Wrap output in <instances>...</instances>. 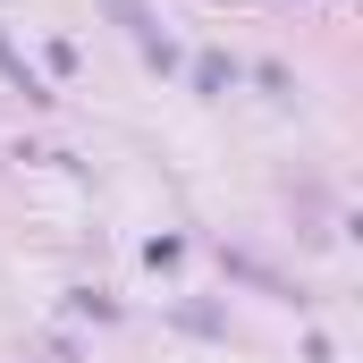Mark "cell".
<instances>
[{
    "instance_id": "obj_1",
    "label": "cell",
    "mask_w": 363,
    "mask_h": 363,
    "mask_svg": "<svg viewBox=\"0 0 363 363\" xmlns=\"http://www.w3.org/2000/svg\"><path fill=\"white\" fill-rule=\"evenodd\" d=\"M101 9H110V17H118V26H127V34H135V43H144L152 60H161V68L178 60V51H169V34H161V17H152L144 0H101Z\"/></svg>"
},
{
    "instance_id": "obj_2",
    "label": "cell",
    "mask_w": 363,
    "mask_h": 363,
    "mask_svg": "<svg viewBox=\"0 0 363 363\" xmlns=\"http://www.w3.org/2000/svg\"><path fill=\"white\" fill-rule=\"evenodd\" d=\"M0 77H9V85L26 93V101H51V93H43V77L26 68V51H9V34H0Z\"/></svg>"
},
{
    "instance_id": "obj_3",
    "label": "cell",
    "mask_w": 363,
    "mask_h": 363,
    "mask_svg": "<svg viewBox=\"0 0 363 363\" xmlns=\"http://www.w3.org/2000/svg\"><path fill=\"white\" fill-rule=\"evenodd\" d=\"M228 77H237V68H228L220 51H203V60H194V85H203V93H220V85H228Z\"/></svg>"
}]
</instances>
